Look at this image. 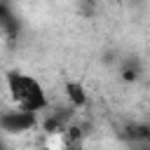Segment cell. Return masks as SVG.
Wrapping results in <instances>:
<instances>
[{
    "instance_id": "1",
    "label": "cell",
    "mask_w": 150,
    "mask_h": 150,
    "mask_svg": "<svg viewBox=\"0 0 150 150\" xmlns=\"http://www.w3.org/2000/svg\"><path fill=\"white\" fill-rule=\"evenodd\" d=\"M7 89H9L12 101L23 110L40 112L47 108V94H45L42 84L30 75H23L16 70L7 73Z\"/></svg>"
},
{
    "instance_id": "2",
    "label": "cell",
    "mask_w": 150,
    "mask_h": 150,
    "mask_svg": "<svg viewBox=\"0 0 150 150\" xmlns=\"http://www.w3.org/2000/svg\"><path fill=\"white\" fill-rule=\"evenodd\" d=\"M38 124V117L35 112L30 110H9V112H2L0 115V129L7 131V134H19V131H28Z\"/></svg>"
},
{
    "instance_id": "3",
    "label": "cell",
    "mask_w": 150,
    "mask_h": 150,
    "mask_svg": "<svg viewBox=\"0 0 150 150\" xmlns=\"http://www.w3.org/2000/svg\"><path fill=\"white\" fill-rule=\"evenodd\" d=\"M66 94H68L70 105H75V108H80V105L87 103V94H84V87L80 82H68L66 84Z\"/></svg>"
}]
</instances>
